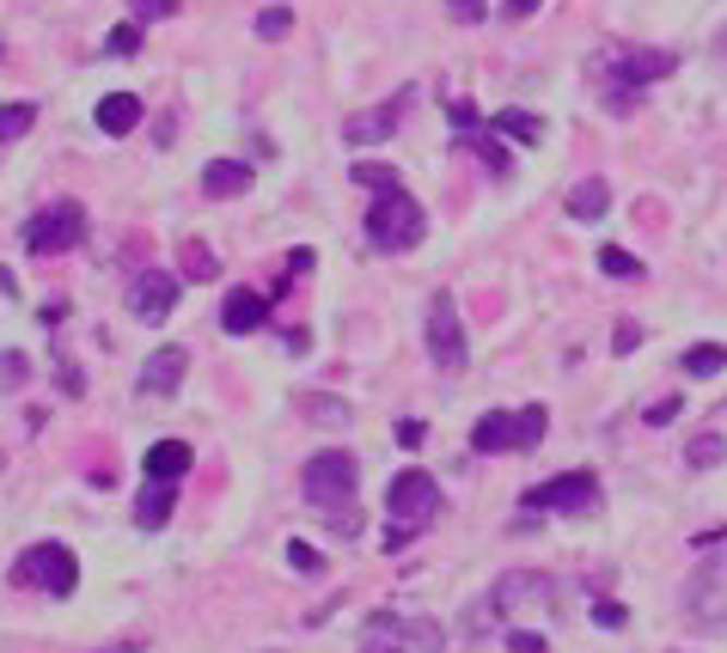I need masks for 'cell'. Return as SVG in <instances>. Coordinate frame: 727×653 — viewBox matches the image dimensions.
Returning <instances> with one entry per match:
<instances>
[{"mask_svg": "<svg viewBox=\"0 0 727 653\" xmlns=\"http://www.w3.org/2000/svg\"><path fill=\"white\" fill-rule=\"evenodd\" d=\"M673 67H679V56H666V49H623V44H611V49H599V56L587 62V74L599 79L605 104L618 110V116H630L635 98L649 93L654 79H666Z\"/></svg>", "mask_w": 727, "mask_h": 653, "instance_id": "1", "label": "cell"}, {"mask_svg": "<svg viewBox=\"0 0 727 653\" xmlns=\"http://www.w3.org/2000/svg\"><path fill=\"white\" fill-rule=\"evenodd\" d=\"M447 636L434 617H403V611H373L361 629V653H440Z\"/></svg>", "mask_w": 727, "mask_h": 653, "instance_id": "2", "label": "cell"}, {"mask_svg": "<svg viewBox=\"0 0 727 653\" xmlns=\"http://www.w3.org/2000/svg\"><path fill=\"white\" fill-rule=\"evenodd\" d=\"M422 202L410 196V189H386V196H373L367 208V245L373 250H410L422 245Z\"/></svg>", "mask_w": 727, "mask_h": 653, "instance_id": "3", "label": "cell"}, {"mask_svg": "<svg viewBox=\"0 0 727 653\" xmlns=\"http://www.w3.org/2000/svg\"><path fill=\"white\" fill-rule=\"evenodd\" d=\"M599 477L593 470H562V477L538 482V489H526V514H557V519H581L599 507Z\"/></svg>", "mask_w": 727, "mask_h": 653, "instance_id": "4", "label": "cell"}, {"mask_svg": "<svg viewBox=\"0 0 727 653\" xmlns=\"http://www.w3.org/2000/svg\"><path fill=\"white\" fill-rule=\"evenodd\" d=\"M13 587H37L49 599H68L80 587V562L68 544H32L25 556L13 562Z\"/></svg>", "mask_w": 727, "mask_h": 653, "instance_id": "5", "label": "cell"}, {"mask_svg": "<svg viewBox=\"0 0 727 653\" xmlns=\"http://www.w3.org/2000/svg\"><path fill=\"white\" fill-rule=\"evenodd\" d=\"M355 489H361V465L349 458V452H312L306 458V501L318 507V514L349 507Z\"/></svg>", "mask_w": 727, "mask_h": 653, "instance_id": "6", "label": "cell"}, {"mask_svg": "<svg viewBox=\"0 0 727 653\" xmlns=\"http://www.w3.org/2000/svg\"><path fill=\"white\" fill-rule=\"evenodd\" d=\"M684 617H691V629H703V636H722L727 629V556H710L691 575V587H684Z\"/></svg>", "mask_w": 727, "mask_h": 653, "instance_id": "7", "label": "cell"}, {"mask_svg": "<svg viewBox=\"0 0 727 653\" xmlns=\"http://www.w3.org/2000/svg\"><path fill=\"white\" fill-rule=\"evenodd\" d=\"M562 605V587L550 575H538V568H513V575L496 580V592H489V611H501V617H526V611H557Z\"/></svg>", "mask_w": 727, "mask_h": 653, "instance_id": "8", "label": "cell"}, {"mask_svg": "<svg viewBox=\"0 0 727 653\" xmlns=\"http://www.w3.org/2000/svg\"><path fill=\"white\" fill-rule=\"evenodd\" d=\"M86 238V208L80 202H49L25 220V250L37 257H56V250H74Z\"/></svg>", "mask_w": 727, "mask_h": 653, "instance_id": "9", "label": "cell"}, {"mask_svg": "<svg viewBox=\"0 0 727 653\" xmlns=\"http://www.w3.org/2000/svg\"><path fill=\"white\" fill-rule=\"evenodd\" d=\"M440 482L428 477V470H398L391 477V489H386V507H391V519L398 526H410V531H422L428 519H440Z\"/></svg>", "mask_w": 727, "mask_h": 653, "instance_id": "10", "label": "cell"}, {"mask_svg": "<svg viewBox=\"0 0 727 653\" xmlns=\"http://www.w3.org/2000/svg\"><path fill=\"white\" fill-rule=\"evenodd\" d=\"M428 355H434V367H447V373H459L464 355H471L452 294H434V299H428Z\"/></svg>", "mask_w": 727, "mask_h": 653, "instance_id": "11", "label": "cell"}, {"mask_svg": "<svg viewBox=\"0 0 727 653\" xmlns=\"http://www.w3.org/2000/svg\"><path fill=\"white\" fill-rule=\"evenodd\" d=\"M178 294H184V275H178V269H147V275H135V287H129V311H135L141 324H166V311L178 306Z\"/></svg>", "mask_w": 727, "mask_h": 653, "instance_id": "12", "label": "cell"}, {"mask_svg": "<svg viewBox=\"0 0 727 653\" xmlns=\"http://www.w3.org/2000/svg\"><path fill=\"white\" fill-rule=\"evenodd\" d=\"M416 104V86H403V93H391L379 110H367V116H349V128L342 135L355 140V147H379V140H391L398 135V123H403V110Z\"/></svg>", "mask_w": 727, "mask_h": 653, "instance_id": "13", "label": "cell"}, {"mask_svg": "<svg viewBox=\"0 0 727 653\" xmlns=\"http://www.w3.org/2000/svg\"><path fill=\"white\" fill-rule=\"evenodd\" d=\"M269 324V299L257 294V287H232L227 306H220V330L227 336H251V330Z\"/></svg>", "mask_w": 727, "mask_h": 653, "instance_id": "14", "label": "cell"}, {"mask_svg": "<svg viewBox=\"0 0 727 653\" xmlns=\"http://www.w3.org/2000/svg\"><path fill=\"white\" fill-rule=\"evenodd\" d=\"M471 446L477 452H520L526 446V428H520V416H508V409H489V416L471 428Z\"/></svg>", "mask_w": 727, "mask_h": 653, "instance_id": "15", "label": "cell"}, {"mask_svg": "<svg viewBox=\"0 0 727 653\" xmlns=\"http://www.w3.org/2000/svg\"><path fill=\"white\" fill-rule=\"evenodd\" d=\"M171 514H178V482L147 477V482H141V495H135V526L141 531H159Z\"/></svg>", "mask_w": 727, "mask_h": 653, "instance_id": "16", "label": "cell"}, {"mask_svg": "<svg viewBox=\"0 0 727 653\" xmlns=\"http://www.w3.org/2000/svg\"><path fill=\"white\" fill-rule=\"evenodd\" d=\"M184 367H190V355L178 343H166V348H154V355H147V367H141V391H178L184 385Z\"/></svg>", "mask_w": 727, "mask_h": 653, "instance_id": "17", "label": "cell"}, {"mask_svg": "<svg viewBox=\"0 0 727 653\" xmlns=\"http://www.w3.org/2000/svg\"><path fill=\"white\" fill-rule=\"evenodd\" d=\"M202 189H208L215 202H227V196H245V189H251V165H245V159H215V165L202 172Z\"/></svg>", "mask_w": 727, "mask_h": 653, "instance_id": "18", "label": "cell"}, {"mask_svg": "<svg viewBox=\"0 0 727 653\" xmlns=\"http://www.w3.org/2000/svg\"><path fill=\"white\" fill-rule=\"evenodd\" d=\"M190 458H196V452H190L184 440H159V446L147 452V477H159V482H184Z\"/></svg>", "mask_w": 727, "mask_h": 653, "instance_id": "19", "label": "cell"}, {"mask_svg": "<svg viewBox=\"0 0 727 653\" xmlns=\"http://www.w3.org/2000/svg\"><path fill=\"white\" fill-rule=\"evenodd\" d=\"M135 123H141V98H135V93L98 98V128H105V135H129Z\"/></svg>", "mask_w": 727, "mask_h": 653, "instance_id": "20", "label": "cell"}, {"mask_svg": "<svg viewBox=\"0 0 727 653\" xmlns=\"http://www.w3.org/2000/svg\"><path fill=\"white\" fill-rule=\"evenodd\" d=\"M452 140H459V147H471V153H477L483 159V172H489V177H508V147H501V140L496 135H489V128H464V135H452Z\"/></svg>", "mask_w": 727, "mask_h": 653, "instance_id": "21", "label": "cell"}, {"mask_svg": "<svg viewBox=\"0 0 727 653\" xmlns=\"http://www.w3.org/2000/svg\"><path fill=\"white\" fill-rule=\"evenodd\" d=\"M605 208H611V189H605V177H581V184L569 189V214H574V220H605Z\"/></svg>", "mask_w": 727, "mask_h": 653, "instance_id": "22", "label": "cell"}, {"mask_svg": "<svg viewBox=\"0 0 727 653\" xmlns=\"http://www.w3.org/2000/svg\"><path fill=\"white\" fill-rule=\"evenodd\" d=\"M489 128H496L501 140H520V147H538L544 140V123L526 116V110H501V116H489Z\"/></svg>", "mask_w": 727, "mask_h": 653, "instance_id": "23", "label": "cell"}, {"mask_svg": "<svg viewBox=\"0 0 727 653\" xmlns=\"http://www.w3.org/2000/svg\"><path fill=\"white\" fill-rule=\"evenodd\" d=\"M178 275H184V281H215V275H220L215 250L202 245V238H190V245L178 250Z\"/></svg>", "mask_w": 727, "mask_h": 653, "instance_id": "24", "label": "cell"}, {"mask_svg": "<svg viewBox=\"0 0 727 653\" xmlns=\"http://www.w3.org/2000/svg\"><path fill=\"white\" fill-rule=\"evenodd\" d=\"M306 416L318 421V428H349V421H355V409L342 404V397H325V391H312V397H306Z\"/></svg>", "mask_w": 727, "mask_h": 653, "instance_id": "25", "label": "cell"}, {"mask_svg": "<svg viewBox=\"0 0 727 653\" xmlns=\"http://www.w3.org/2000/svg\"><path fill=\"white\" fill-rule=\"evenodd\" d=\"M722 367H727V348L722 343H696L691 355H684V373H691V379H710V373H722Z\"/></svg>", "mask_w": 727, "mask_h": 653, "instance_id": "26", "label": "cell"}, {"mask_svg": "<svg viewBox=\"0 0 727 653\" xmlns=\"http://www.w3.org/2000/svg\"><path fill=\"white\" fill-rule=\"evenodd\" d=\"M599 275H611V281H642V263H635L630 250L605 245V250H599Z\"/></svg>", "mask_w": 727, "mask_h": 653, "instance_id": "27", "label": "cell"}, {"mask_svg": "<svg viewBox=\"0 0 727 653\" xmlns=\"http://www.w3.org/2000/svg\"><path fill=\"white\" fill-rule=\"evenodd\" d=\"M355 184H361V189H373V196H386V189H403V184H398V172H391V165H373V159H361V165H355Z\"/></svg>", "mask_w": 727, "mask_h": 653, "instance_id": "28", "label": "cell"}, {"mask_svg": "<svg viewBox=\"0 0 727 653\" xmlns=\"http://www.w3.org/2000/svg\"><path fill=\"white\" fill-rule=\"evenodd\" d=\"M32 123H37V110H32V104H0V140L32 135Z\"/></svg>", "mask_w": 727, "mask_h": 653, "instance_id": "29", "label": "cell"}, {"mask_svg": "<svg viewBox=\"0 0 727 653\" xmlns=\"http://www.w3.org/2000/svg\"><path fill=\"white\" fill-rule=\"evenodd\" d=\"M288 32H294V13H288V7H264V13H257V37H264V44H281Z\"/></svg>", "mask_w": 727, "mask_h": 653, "instance_id": "30", "label": "cell"}, {"mask_svg": "<svg viewBox=\"0 0 727 653\" xmlns=\"http://www.w3.org/2000/svg\"><path fill=\"white\" fill-rule=\"evenodd\" d=\"M684 458H691L696 470H703V465H722V458H727V440L722 434H696L691 446H684Z\"/></svg>", "mask_w": 727, "mask_h": 653, "instance_id": "31", "label": "cell"}, {"mask_svg": "<svg viewBox=\"0 0 727 653\" xmlns=\"http://www.w3.org/2000/svg\"><path fill=\"white\" fill-rule=\"evenodd\" d=\"M288 562H294L300 575H325V556H318L306 538H294V544H288Z\"/></svg>", "mask_w": 727, "mask_h": 653, "instance_id": "32", "label": "cell"}, {"mask_svg": "<svg viewBox=\"0 0 727 653\" xmlns=\"http://www.w3.org/2000/svg\"><path fill=\"white\" fill-rule=\"evenodd\" d=\"M325 526L337 531V538H355V531H361V514H355V501H349V507H330V514H325Z\"/></svg>", "mask_w": 727, "mask_h": 653, "instance_id": "33", "label": "cell"}, {"mask_svg": "<svg viewBox=\"0 0 727 653\" xmlns=\"http://www.w3.org/2000/svg\"><path fill=\"white\" fill-rule=\"evenodd\" d=\"M105 49H110V56H135V49H141V25H117V32L105 37Z\"/></svg>", "mask_w": 727, "mask_h": 653, "instance_id": "34", "label": "cell"}, {"mask_svg": "<svg viewBox=\"0 0 727 653\" xmlns=\"http://www.w3.org/2000/svg\"><path fill=\"white\" fill-rule=\"evenodd\" d=\"M129 13H135V25L141 19H171L178 13V0H129Z\"/></svg>", "mask_w": 727, "mask_h": 653, "instance_id": "35", "label": "cell"}, {"mask_svg": "<svg viewBox=\"0 0 727 653\" xmlns=\"http://www.w3.org/2000/svg\"><path fill=\"white\" fill-rule=\"evenodd\" d=\"M544 421H550V416H544V404H526V409H520V428H526V446H538V440H544Z\"/></svg>", "mask_w": 727, "mask_h": 653, "instance_id": "36", "label": "cell"}, {"mask_svg": "<svg viewBox=\"0 0 727 653\" xmlns=\"http://www.w3.org/2000/svg\"><path fill=\"white\" fill-rule=\"evenodd\" d=\"M611 348H618V355H635V348H642V324H635V318H623L618 336H611Z\"/></svg>", "mask_w": 727, "mask_h": 653, "instance_id": "37", "label": "cell"}, {"mask_svg": "<svg viewBox=\"0 0 727 653\" xmlns=\"http://www.w3.org/2000/svg\"><path fill=\"white\" fill-rule=\"evenodd\" d=\"M593 623H599V629H623V623H630V611L611 605V599H599V605H593Z\"/></svg>", "mask_w": 727, "mask_h": 653, "instance_id": "38", "label": "cell"}, {"mask_svg": "<svg viewBox=\"0 0 727 653\" xmlns=\"http://www.w3.org/2000/svg\"><path fill=\"white\" fill-rule=\"evenodd\" d=\"M508 648H513V653H544L550 641H544L538 629H508Z\"/></svg>", "mask_w": 727, "mask_h": 653, "instance_id": "39", "label": "cell"}, {"mask_svg": "<svg viewBox=\"0 0 727 653\" xmlns=\"http://www.w3.org/2000/svg\"><path fill=\"white\" fill-rule=\"evenodd\" d=\"M447 13L459 19V25H477V19L489 13V7H483V0H447Z\"/></svg>", "mask_w": 727, "mask_h": 653, "instance_id": "40", "label": "cell"}, {"mask_svg": "<svg viewBox=\"0 0 727 653\" xmlns=\"http://www.w3.org/2000/svg\"><path fill=\"white\" fill-rule=\"evenodd\" d=\"M679 397H661V404H649V416H642V421H649V428H666V421H673V416H679Z\"/></svg>", "mask_w": 727, "mask_h": 653, "instance_id": "41", "label": "cell"}, {"mask_svg": "<svg viewBox=\"0 0 727 653\" xmlns=\"http://www.w3.org/2000/svg\"><path fill=\"white\" fill-rule=\"evenodd\" d=\"M422 440H428V428H422L416 416H403V421H398V446H410V452H416Z\"/></svg>", "mask_w": 727, "mask_h": 653, "instance_id": "42", "label": "cell"}, {"mask_svg": "<svg viewBox=\"0 0 727 653\" xmlns=\"http://www.w3.org/2000/svg\"><path fill=\"white\" fill-rule=\"evenodd\" d=\"M0 385H25V355H0Z\"/></svg>", "mask_w": 727, "mask_h": 653, "instance_id": "43", "label": "cell"}, {"mask_svg": "<svg viewBox=\"0 0 727 653\" xmlns=\"http://www.w3.org/2000/svg\"><path fill=\"white\" fill-rule=\"evenodd\" d=\"M538 7H544V0H508V7H501V19H532Z\"/></svg>", "mask_w": 727, "mask_h": 653, "instance_id": "44", "label": "cell"}, {"mask_svg": "<svg viewBox=\"0 0 727 653\" xmlns=\"http://www.w3.org/2000/svg\"><path fill=\"white\" fill-rule=\"evenodd\" d=\"M722 56H727V37H722Z\"/></svg>", "mask_w": 727, "mask_h": 653, "instance_id": "45", "label": "cell"}]
</instances>
